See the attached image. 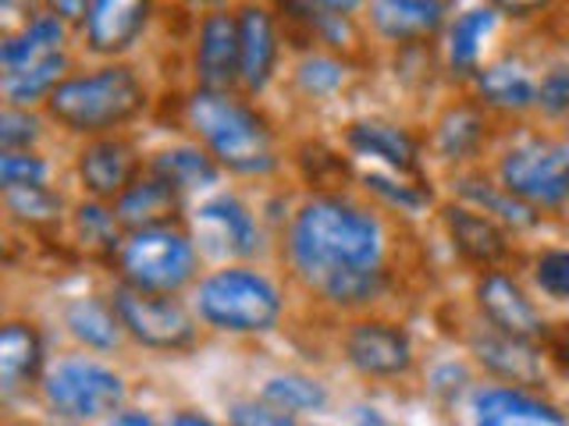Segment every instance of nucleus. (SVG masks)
Wrapping results in <instances>:
<instances>
[{
	"label": "nucleus",
	"mask_w": 569,
	"mask_h": 426,
	"mask_svg": "<svg viewBox=\"0 0 569 426\" xmlns=\"http://www.w3.org/2000/svg\"><path fill=\"white\" fill-rule=\"evenodd\" d=\"M495 29V8H473L467 14L456 18V26L449 32V64L459 75L477 68L480 43L488 40V32Z\"/></svg>",
	"instance_id": "obj_28"
},
{
	"label": "nucleus",
	"mask_w": 569,
	"mask_h": 426,
	"mask_svg": "<svg viewBox=\"0 0 569 426\" xmlns=\"http://www.w3.org/2000/svg\"><path fill=\"white\" fill-rule=\"evenodd\" d=\"M459 192L467 195V200H473L477 206H485L488 217H498L512 227H530L533 221H538L533 206L523 203L520 195H512L506 185H488V182H473V178H462Z\"/></svg>",
	"instance_id": "obj_29"
},
{
	"label": "nucleus",
	"mask_w": 569,
	"mask_h": 426,
	"mask_svg": "<svg viewBox=\"0 0 569 426\" xmlns=\"http://www.w3.org/2000/svg\"><path fill=\"white\" fill-rule=\"evenodd\" d=\"M349 363L367 377H399L413 366V345L402 327L385 320H363L346 334Z\"/></svg>",
	"instance_id": "obj_9"
},
{
	"label": "nucleus",
	"mask_w": 569,
	"mask_h": 426,
	"mask_svg": "<svg viewBox=\"0 0 569 426\" xmlns=\"http://www.w3.org/2000/svg\"><path fill=\"white\" fill-rule=\"evenodd\" d=\"M189 121L221 168L236 174L274 171L278 156L267 121L257 111H249L246 103L231 100L224 89H200V93H192Z\"/></svg>",
	"instance_id": "obj_2"
},
{
	"label": "nucleus",
	"mask_w": 569,
	"mask_h": 426,
	"mask_svg": "<svg viewBox=\"0 0 569 426\" xmlns=\"http://www.w3.org/2000/svg\"><path fill=\"white\" fill-rule=\"evenodd\" d=\"M178 206H182V189H174L168 178L150 171V178H136V182L118 195V221L132 231L150 227H171Z\"/></svg>",
	"instance_id": "obj_14"
},
{
	"label": "nucleus",
	"mask_w": 569,
	"mask_h": 426,
	"mask_svg": "<svg viewBox=\"0 0 569 426\" xmlns=\"http://www.w3.org/2000/svg\"><path fill=\"white\" fill-rule=\"evenodd\" d=\"M114 310L121 316V327L147 348L174 352V348L192 345V337H196L192 316L182 310V302H174L171 295L136 292L124 284V288L114 292Z\"/></svg>",
	"instance_id": "obj_8"
},
{
	"label": "nucleus",
	"mask_w": 569,
	"mask_h": 426,
	"mask_svg": "<svg viewBox=\"0 0 569 426\" xmlns=\"http://www.w3.org/2000/svg\"><path fill=\"white\" fill-rule=\"evenodd\" d=\"M189 4H221V0H189Z\"/></svg>",
	"instance_id": "obj_46"
},
{
	"label": "nucleus",
	"mask_w": 569,
	"mask_h": 426,
	"mask_svg": "<svg viewBox=\"0 0 569 426\" xmlns=\"http://www.w3.org/2000/svg\"><path fill=\"white\" fill-rule=\"evenodd\" d=\"M445 224H449V235L467 260L488 266L506 256L509 242L488 213H477L470 206H445Z\"/></svg>",
	"instance_id": "obj_19"
},
{
	"label": "nucleus",
	"mask_w": 569,
	"mask_h": 426,
	"mask_svg": "<svg viewBox=\"0 0 569 426\" xmlns=\"http://www.w3.org/2000/svg\"><path fill=\"white\" fill-rule=\"evenodd\" d=\"M168 426H213L207 416H196V413H178Z\"/></svg>",
	"instance_id": "obj_45"
},
{
	"label": "nucleus",
	"mask_w": 569,
	"mask_h": 426,
	"mask_svg": "<svg viewBox=\"0 0 569 426\" xmlns=\"http://www.w3.org/2000/svg\"><path fill=\"white\" fill-rule=\"evenodd\" d=\"M64 53H53V58L32 64V68H22V71H4V97H8V106H29L36 100H50V93L58 89L64 79Z\"/></svg>",
	"instance_id": "obj_27"
},
{
	"label": "nucleus",
	"mask_w": 569,
	"mask_h": 426,
	"mask_svg": "<svg viewBox=\"0 0 569 426\" xmlns=\"http://www.w3.org/2000/svg\"><path fill=\"white\" fill-rule=\"evenodd\" d=\"M495 11L502 14H512V18H530L533 11L545 8V0H491Z\"/></svg>",
	"instance_id": "obj_42"
},
{
	"label": "nucleus",
	"mask_w": 569,
	"mask_h": 426,
	"mask_svg": "<svg viewBox=\"0 0 569 426\" xmlns=\"http://www.w3.org/2000/svg\"><path fill=\"white\" fill-rule=\"evenodd\" d=\"M76 224H79L82 245L100 248V253H114V248H121V242H118V224L121 221L114 217V213H107L103 206H97V203L79 206Z\"/></svg>",
	"instance_id": "obj_31"
},
{
	"label": "nucleus",
	"mask_w": 569,
	"mask_h": 426,
	"mask_svg": "<svg viewBox=\"0 0 569 426\" xmlns=\"http://www.w3.org/2000/svg\"><path fill=\"white\" fill-rule=\"evenodd\" d=\"M473 352L495 377H506L512 384H538L541 381L538 352H533L530 342H520V337L491 331L485 337H473Z\"/></svg>",
	"instance_id": "obj_20"
},
{
	"label": "nucleus",
	"mask_w": 569,
	"mask_h": 426,
	"mask_svg": "<svg viewBox=\"0 0 569 426\" xmlns=\"http://www.w3.org/2000/svg\"><path fill=\"white\" fill-rule=\"evenodd\" d=\"M142 103H147V93H142L136 71L124 64H107L97 68L93 75L64 79L47 100L50 114L68 132L82 135H97L114 129V124H124L142 111Z\"/></svg>",
	"instance_id": "obj_3"
},
{
	"label": "nucleus",
	"mask_w": 569,
	"mask_h": 426,
	"mask_svg": "<svg viewBox=\"0 0 569 426\" xmlns=\"http://www.w3.org/2000/svg\"><path fill=\"white\" fill-rule=\"evenodd\" d=\"M47 164L40 156L22 153V150H4L0 153V182L4 189H22V185H43Z\"/></svg>",
	"instance_id": "obj_35"
},
{
	"label": "nucleus",
	"mask_w": 569,
	"mask_h": 426,
	"mask_svg": "<svg viewBox=\"0 0 569 426\" xmlns=\"http://www.w3.org/2000/svg\"><path fill=\"white\" fill-rule=\"evenodd\" d=\"M307 4H310V8H320V11H328V14H338V18H342V14H349V11L360 8L363 0H307Z\"/></svg>",
	"instance_id": "obj_43"
},
{
	"label": "nucleus",
	"mask_w": 569,
	"mask_h": 426,
	"mask_svg": "<svg viewBox=\"0 0 569 426\" xmlns=\"http://www.w3.org/2000/svg\"><path fill=\"white\" fill-rule=\"evenodd\" d=\"M79 174L97 200H111L136 182V153L121 139H97L79 153Z\"/></svg>",
	"instance_id": "obj_17"
},
{
	"label": "nucleus",
	"mask_w": 569,
	"mask_h": 426,
	"mask_svg": "<svg viewBox=\"0 0 569 426\" xmlns=\"http://www.w3.org/2000/svg\"><path fill=\"white\" fill-rule=\"evenodd\" d=\"M153 174L168 178L174 189H207L218 182V160L200 146H174L153 160Z\"/></svg>",
	"instance_id": "obj_26"
},
{
	"label": "nucleus",
	"mask_w": 569,
	"mask_h": 426,
	"mask_svg": "<svg viewBox=\"0 0 569 426\" xmlns=\"http://www.w3.org/2000/svg\"><path fill=\"white\" fill-rule=\"evenodd\" d=\"M36 135H40V121L32 114L18 111V106H8V111L0 114V146L4 150H22Z\"/></svg>",
	"instance_id": "obj_38"
},
{
	"label": "nucleus",
	"mask_w": 569,
	"mask_h": 426,
	"mask_svg": "<svg viewBox=\"0 0 569 426\" xmlns=\"http://www.w3.org/2000/svg\"><path fill=\"white\" fill-rule=\"evenodd\" d=\"M200 239L221 256H249L257 248V224L236 195H218L196 213Z\"/></svg>",
	"instance_id": "obj_13"
},
{
	"label": "nucleus",
	"mask_w": 569,
	"mask_h": 426,
	"mask_svg": "<svg viewBox=\"0 0 569 426\" xmlns=\"http://www.w3.org/2000/svg\"><path fill=\"white\" fill-rule=\"evenodd\" d=\"M342 79H346V68L338 61H331V58H325V53H313V58H307L296 71L299 89H302V93H310V97L335 93V89L342 85Z\"/></svg>",
	"instance_id": "obj_33"
},
{
	"label": "nucleus",
	"mask_w": 569,
	"mask_h": 426,
	"mask_svg": "<svg viewBox=\"0 0 569 426\" xmlns=\"http://www.w3.org/2000/svg\"><path fill=\"white\" fill-rule=\"evenodd\" d=\"M538 106L545 114L569 111V68H551L538 85Z\"/></svg>",
	"instance_id": "obj_39"
},
{
	"label": "nucleus",
	"mask_w": 569,
	"mask_h": 426,
	"mask_svg": "<svg viewBox=\"0 0 569 426\" xmlns=\"http://www.w3.org/2000/svg\"><path fill=\"white\" fill-rule=\"evenodd\" d=\"M363 182H367V189H370V192H378L381 200H388L391 206L420 210V206L427 203V192H417V189H409V185H396V182H388L385 174H367Z\"/></svg>",
	"instance_id": "obj_40"
},
{
	"label": "nucleus",
	"mask_w": 569,
	"mask_h": 426,
	"mask_svg": "<svg viewBox=\"0 0 569 426\" xmlns=\"http://www.w3.org/2000/svg\"><path fill=\"white\" fill-rule=\"evenodd\" d=\"M43 395L61 416L97 419V416L114 413V408L124 402V384L114 369H107L100 363L68 359L47 373Z\"/></svg>",
	"instance_id": "obj_7"
},
{
	"label": "nucleus",
	"mask_w": 569,
	"mask_h": 426,
	"mask_svg": "<svg viewBox=\"0 0 569 426\" xmlns=\"http://www.w3.org/2000/svg\"><path fill=\"white\" fill-rule=\"evenodd\" d=\"M445 18V0H370V22L385 40L409 43L431 36Z\"/></svg>",
	"instance_id": "obj_18"
},
{
	"label": "nucleus",
	"mask_w": 569,
	"mask_h": 426,
	"mask_svg": "<svg viewBox=\"0 0 569 426\" xmlns=\"http://www.w3.org/2000/svg\"><path fill=\"white\" fill-rule=\"evenodd\" d=\"M64 324L89 348H114L124 331L114 302L107 306L100 298H76L64 313Z\"/></svg>",
	"instance_id": "obj_25"
},
{
	"label": "nucleus",
	"mask_w": 569,
	"mask_h": 426,
	"mask_svg": "<svg viewBox=\"0 0 569 426\" xmlns=\"http://www.w3.org/2000/svg\"><path fill=\"white\" fill-rule=\"evenodd\" d=\"M50 14H58L61 22H76V18H86L89 0H47Z\"/></svg>",
	"instance_id": "obj_41"
},
{
	"label": "nucleus",
	"mask_w": 569,
	"mask_h": 426,
	"mask_svg": "<svg viewBox=\"0 0 569 426\" xmlns=\"http://www.w3.org/2000/svg\"><path fill=\"white\" fill-rule=\"evenodd\" d=\"M4 200L18 221H50V217H58V210H61V195H53L43 185L4 189Z\"/></svg>",
	"instance_id": "obj_32"
},
{
	"label": "nucleus",
	"mask_w": 569,
	"mask_h": 426,
	"mask_svg": "<svg viewBox=\"0 0 569 426\" xmlns=\"http://www.w3.org/2000/svg\"><path fill=\"white\" fill-rule=\"evenodd\" d=\"M150 18V0H89L86 40L97 53H121Z\"/></svg>",
	"instance_id": "obj_12"
},
{
	"label": "nucleus",
	"mask_w": 569,
	"mask_h": 426,
	"mask_svg": "<svg viewBox=\"0 0 569 426\" xmlns=\"http://www.w3.org/2000/svg\"><path fill=\"white\" fill-rule=\"evenodd\" d=\"M477 139H480V118L470 114V111H456L441 121V129H438V146L445 156H462V153H470L477 146Z\"/></svg>",
	"instance_id": "obj_34"
},
{
	"label": "nucleus",
	"mask_w": 569,
	"mask_h": 426,
	"mask_svg": "<svg viewBox=\"0 0 569 426\" xmlns=\"http://www.w3.org/2000/svg\"><path fill=\"white\" fill-rule=\"evenodd\" d=\"M349 146L360 156H378L396 171L417 168V142L409 139L396 124L385 121H356L349 129Z\"/></svg>",
	"instance_id": "obj_23"
},
{
	"label": "nucleus",
	"mask_w": 569,
	"mask_h": 426,
	"mask_svg": "<svg viewBox=\"0 0 569 426\" xmlns=\"http://www.w3.org/2000/svg\"><path fill=\"white\" fill-rule=\"evenodd\" d=\"M473 426H562V413L512 387H485L473 395Z\"/></svg>",
	"instance_id": "obj_16"
},
{
	"label": "nucleus",
	"mask_w": 569,
	"mask_h": 426,
	"mask_svg": "<svg viewBox=\"0 0 569 426\" xmlns=\"http://www.w3.org/2000/svg\"><path fill=\"white\" fill-rule=\"evenodd\" d=\"M118 263L129 288L150 295H171L192 281L196 248L182 231L150 227V231H132V239L121 245Z\"/></svg>",
	"instance_id": "obj_5"
},
{
	"label": "nucleus",
	"mask_w": 569,
	"mask_h": 426,
	"mask_svg": "<svg viewBox=\"0 0 569 426\" xmlns=\"http://www.w3.org/2000/svg\"><path fill=\"white\" fill-rule=\"evenodd\" d=\"M196 75L203 89H228L239 79V18L207 14L196 43Z\"/></svg>",
	"instance_id": "obj_11"
},
{
	"label": "nucleus",
	"mask_w": 569,
	"mask_h": 426,
	"mask_svg": "<svg viewBox=\"0 0 569 426\" xmlns=\"http://www.w3.org/2000/svg\"><path fill=\"white\" fill-rule=\"evenodd\" d=\"M502 185L530 206L569 200V142L533 139L502 156Z\"/></svg>",
	"instance_id": "obj_6"
},
{
	"label": "nucleus",
	"mask_w": 569,
	"mask_h": 426,
	"mask_svg": "<svg viewBox=\"0 0 569 426\" xmlns=\"http://www.w3.org/2000/svg\"><path fill=\"white\" fill-rule=\"evenodd\" d=\"M43 366V342L29 324H4L0 331V387L4 395L22 390Z\"/></svg>",
	"instance_id": "obj_21"
},
{
	"label": "nucleus",
	"mask_w": 569,
	"mask_h": 426,
	"mask_svg": "<svg viewBox=\"0 0 569 426\" xmlns=\"http://www.w3.org/2000/svg\"><path fill=\"white\" fill-rule=\"evenodd\" d=\"M477 89L491 106H502V111H527V106L538 103V85H533L527 71L512 61L488 64L477 75Z\"/></svg>",
	"instance_id": "obj_24"
},
{
	"label": "nucleus",
	"mask_w": 569,
	"mask_h": 426,
	"mask_svg": "<svg viewBox=\"0 0 569 426\" xmlns=\"http://www.w3.org/2000/svg\"><path fill=\"white\" fill-rule=\"evenodd\" d=\"M263 402H271L284 413H310L328 402V390L313 377H299V373H284V377H271L263 384Z\"/></svg>",
	"instance_id": "obj_30"
},
{
	"label": "nucleus",
	"mask_w": 569,
	"mask_h": 426,
	"mask_svg": "<svg viewBox=\"0 0 569 426\" xmlns=\"http://www.w3.org/2000/svg\"><path fill=\"white\" fill-rule=\"evenodd\" d=\"M289 256L313 292L338 306H356L378 295L385 281V231L367 210L338 195H320L296 213Z\"/></svg>",
	"instance_id": "obj_1"
},
{
	"label": "nucleus",
	"mask_w": 569,
	"mask_h": 426,
	"mask_svg": "<svg viewBox=\"0 0 569 426\" xmlns=\"http://www.w3.org/2000/svg\"><path fill=\"white\" fill-rule=\"evenodd\" d=\"M477 302H480V313L488 316L491 331H498V334L533 342V337H541V331H545L541 313L533 310V302L523 295L520 284L498 271L485 274V281L477 284Z\"/></svg>",
	"instance_id": "obj_10"
},
{
	"label": "nucleus",
	"mask_w": 569,
	"mask_h": 426,
	"mask_svg": "<svg viewBox=\"0 0 569 426\" xmlns=\"http://www.w3.org/2000/svg\"><path fill=\"white\" fill-rule=\"evenodd\" d=\"M231 426H296L292 413L271 402H236L228 408Z\"/></svg>",
	"instance_id": "obj_37"
},
{
	"label": "nucleus",
	"mask_w": 569,
	"mask_h": 426,
	"mask_svg": "<svg viewBox=\"0 0 569 426\" xmlns=\"http://www.w3.org/2000/svg\"><path fill=\"white\" fill-rule=\"evenodd\" d=\"M200 316L207 324L236 334L271 331L281 316V295L271 281L246 266H224L200 284Z\"/></svg>",
	"instance_id": "obj_4"
},
{
	"label": "nucleus",
	"mask_w": 569,
	"mask_h": 426,
	"mask_svg": "<svg viewBox=\"0 0 569 426\" xmlns=\"http://www.w3.org/2000/svg\"><path fill=\"white\" fill-rule=\"evenodd\" d=\"M533 281L545 295L569 302V248H548L533 266Z\"/></svg>",
	"instance_id": "obj_36"
},
{
	"label": "nucleus",
	"mask_w": 569,
	"mask_h": 426,
	"mask_svg": "<svg viewBox=\"0 0 569 426\" xmlns=\"http://www.w3.org/2000/svg\"><path fill=\"white\" fill-rule=\"evenodd\" d=\"M274 61H278V32L271 14L263 8L249 4L239 11V79L246 89H260L271 82L274 75Z\"/></svg>",
	"instance_id": "obj_15"
},
{
	"label": "nucleus",
	"mask_w": 569,
	"mask_h": 426,
	"mask_svg": "<svg viewBox=\"0 0 569 426\" xmlns=\"http://www.w3.org/2000/svg\"><path fill=\"white\" fill-rule=\"evenodd\" d=\"M111 426H153V419L142 416V413H121L111 419Z\"/></svg>",
	"instance_id": "obj_44"
},
{
	"label": "nucleus",
	"mask_w": 569,
	"mask_h": 426,
	"mask_svg": "<svg viewBox=\"0 0 569 426\" xmlns=\"http://www.w3.org/2000/svg\"><path fill=\"white\" fill-rule=\"evenodd\" d=\"M61 43H64V22L58 14H36L32 22L11 36V40L0 47V64L4 71H22V68H32L53 53H61Z\"/></svg>",
	"instance_id": "obj_22"
}]
</instances>
